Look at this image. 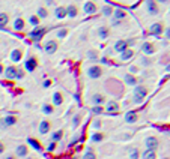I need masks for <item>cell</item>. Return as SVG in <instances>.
<instances>
[{"label":"cell","mask_w":170,"mask_h":159,"mask_svg":"<svg viewBox=\"0 0 170 159\" xmlns=\"http://www.w3.org/2000/svg\"><path fill=\"white\" fill-rule=\"evenodd\" d=\"M146 95H147V90H146L144 86H134V90H132V101H134L135 104H141V102L144 101Z\"/></svg>","instance_id":"1"},{"label":"cell","mask_w":170,"mask_h":159,"mask_svg":"<svg viewBox=\"0 0 170 159\" xmlns=\"http://www.w3.org/2000/svg\"><path fill=\"white\" fill-rule=\"evenodd\" d=\"M101 75H102V69H101V66H98V65H93V66L87 68V77H89V78H92V80H96V78H99Z\"/></svg>","instance_id":"2"},{"label":"cell","mask_w":170,"mask_h":159,"mask_svg":"<svg viewBox=\"0 0 170 159\" xmlns=\"http://www.w3.org/2000/svg\"><path fill=\"white\" fill-rule=\"evenodd\" d=\"M36 68H38V60H36L35 57H29V59L24 62V69H26L27 72H33Z\"/></svg>","instance_id":"3"},{"label":"cell","mask_w":170,"mask_h":159,"mask_svg":"<svg viewBox=\"0 0 170 159\" xmlns=\"http://www.w3.org/2000/svg\"><path fill=\"white\" fill-rule=\"evenodd\" d=\"M146 9H147V12L150 14V15H156L158 12H159V9H158V6H156V2L155 0H146Z\"/></svg>","instance_id":"4"},{"label":"cell","mask_w":170,"mask_h":159,"mask_svg":"<svg viewBox=\"0 0 170 159\" xmlns=\"http://www.w3.org/2000/svg\"><path fill=\"white\" fill-rule=\"evenodd\" d=\"M45 35V29L44 27H39V26H36L32 32H30V38H33L35 41H39V39H42V36Z\"/></svg>","instance_id":"5"},{"label":"cell","mask_w":170,"mask_h":159,"mask_svg":"<svg viewBox=\"0 0 170 159\" xmlns=\"http://www.w3.org/2000/svg\"><path fill=\"white\" fill-rule=\"evenodd\" d=\"M131 42L134 44V41H123V39H119V41L114 44V51L122 53L123 50H126V48H128V45H129Z\"/></svg>","instance_id":"6"},{"label":"cell","mask_w":170,"mask_h":159,"mask_svg":"<svg viewBox=\"0 0 170 159\" xmlns=\"http://www.w3.org/2000/svg\"><path fill=\"white\" fill-rule=\"evenodd\" d=\"M83 11H84L86 15H92V14L96 12V5H95L93 2H86V3L83 5Z\"/></svg>","instance_id":"7"},{"label":"cell","mask_w":170,"mask_h":159,"mask_svg":"<svg viewBox=\"0 0 170 159\" xmlns=\"http://www.w3.org/2000/svg\"><path fill=\"white\" fill-rule=\"evenodd\" d=\"M3 75H5V78H8V80H14L15 78V75H17V68L15 66H8L6 69H3Z\"/></svg>","instance_id":"8"},{"label":"cell","mask_w":170,"mask_h":159,"mask_svg":"<svg viewBox=\"0 0 170 159\" xmlns=\"http://www.w3.org/2000/svg\"><path fill=\"white\" fill-rule=\"evenodd\" d=\"M144 146H146V149L156 150V147H158V140H156V137H147V138L144 140Z\"/></svg>","instance_id":"9"},{"label":"cell","mask_w":170,"mask_h":159,"mask_svg":"<svg viewBox=\"0 0 170 159\" xmlns=\"http://www.w3.org/2000/svg\"><path fill=\"white\" fill-rule=\"evenodd\" d=\"M44 50H45V53H48V54H54V53L57 51V42H56V41H47Z\"/></svg>","instance_id":"10"},{"label":"cell","mask_w":170,"mask_h":159,"mask_svg":"<svg viewBox=\"0 0 170 159\" xmlns=\"http://www.w3.org/2000/svg\"><path fill=\"white\" fill-rule=\"evenodd\" d=\"M50 129H51V122H48V120H42V122L39 123V134H41V135L48 134Z\"/></svg>","instance_id":"11"},{"label":"cell","mask_w":170,"mask_h":159,"mask_svg":"<svg viewBox=\"0 0 170 159\" xmlns=\"http://www.w3.org/2000/svg\"><path fill=\"white\" fill-rule=\"evenodd\" d=\"M24 26H26V21H24L21 17H17V18L14 20V23H12V27H14L17 32H21V30H24Z\"/></svg>","instance_id":"12"},{"label":"cell","mask_w":170,"mask_h":159,"mask_svg":"<svg viewBox=\"0 0 170 159\" xmlns=\"http://www.w3.org/2000/svg\"><path fill=\"white\" fill-rule=\"evenodd\" d=\"M149 33L153 35V36H159V35L162 33V24H161V23H155V24H152L150 29H149Z\"/></svg>","instance_id":"13"},{"label":"cell","mask_w":170,"mask_h":159,"mask_svg":"<svg viewBox=\"0 0 170 159\" xmlns=\"http://www.w3.org/2000/svg\"><path fill=\"white\" fill-rule=\"evenodd\" d=\"M15 155L20 156V158L27 156V155H29V147H27L26 144H20V146H17V149H15Z\"/></svg>","instance_id":"14"},{"label":"cell","mask_w":170,"mask_h":159,"mask_svg":"<svg viewBox=\"0 0 170 159\" xmlns=\"http://www.w3.org/2000/svg\"><path fill=\"white\" fill-rule=\"evenodd\" d=\"M111 17L114 18V23H119L120 20H123V18L126 17V14H125L123 9H119V8H117V9L113 11V15H111Z\"/></svg>","instance_id":"15"},{"label":"cell","mask_w":170,"mask_h":159,"mask_svg":"<svg viewBox=\"0 0 170 159\" xmlns=\"http://www.w3.org/2000/svg\"><path fill=\"white\" fill-rule=\"evenodd\" d=\"M96 33H98V38L104 41V39H107V38L110 36V29H108V27H105V26H101V27L98 29V32H96Z\"/></svg>","instance_id":"16"},{"label":"cell","mask_w":170,"mask_h":159,"mask_svg":"<svg viewBox=\"0 0 170 159\" xmlns=\"http://www.w3.org/2000/svg\"><path fill=\"white\" fill-rule=\"evenodd\" d=\"M21 59H23V51L18 50V48L12 50V53H11V60H12L14 63H18Z\"/></svg>","instance_id":"17"},{"label":"cell","mask_w":170,"mask_h":159,"mask_svg":"<svg viewBox=\"0 0 170 159\" xmlns=\"http://www.w3.org/2000/svg\"><path fill=\"white\" fill-rule=\"evenodd\" d=\"M51 99H53V105H56V107H60L63 104V95L60 92H54Z\"/></svg>","instance_id":"18"},{"label":"cell","mask_w":170,"mask_h":159,"mask_svg":"<svg viewBox=\"0 0 170 159\" xmlns=\"http://www.w3.org/2000/svg\"><path fill=\"white\" fill-rule=\"evenodd\" d=\"M141 51H143L144 54L150 56V54L155 53V48H153V45H152L150 42H143V45H141Z\"/></svg>","instance_id":"19"},{"label":"cell","mask_w":170,"mask_h":159,"mask_svg":"<svg viewBox=\"0 0 170 159\" xmlns=\"http://www.w3.org/2000/svg\"><path fill=\"white\" fill-rule=\"evenodd\" d=\"M77 14H78V9H77L75 5H69V6H66V17H69V18H75Z\"/></svg>","instance_id":"20"},{"label":"cell","mask_w":170,"mask_h":159,"mask_svg":"<svg viewBox=\"0 0 170 159\" xmlns=\"http://www.w3.org/2000/svg\"><path fill=\"white\" fill-rule=\"evenodd\" d=\"M54 15H56V18H57V20H63V18L66 17V8H63V6H59V8H56V11H54Z\"/></svg>","instance_id":"21"},{"label":"cell","mask_w":170,"mask_h":159,"mask_svg":"<svg viewBox=\"0 0 170 159\" xmlns=\"http://www.w3.org/2000/svg\"><path fill=\"white\" fill-rule=\"evenodd\" d=\"M119 111V105H117V102H114V101H108V104H107V113H113V114H116Z\"/></svg>","instance_id":"22"},{"label":"cell","mask_w":170,"mask_h":159,"mask_svg":"<svg viewBox=\"0 0 170 159\" xmlns=\"http://www.w3.org/2000/svg\"><path fill=\"white\" fill-rule=\"evenodd\" d=\"M119 54H120V60H123V62H125V60H129V59L134 56V51H132V50H129V48H126V50H123V51H122V53H119Z\"/></svg>","instance_id":"23"},{"label":"cell","mask_w":170,"mask_h":159,"mask_svg":"<svg viewBox=\"0 0 170 159\" xmlns=\"http://www.w3.org/2000/svg\"><path fill=\"white\" fill-rule=\"evenodd\" d=\"M17 123V119L14 117V116H6L5 119H3V126L5 128H8V126H14Z\"/></svg>","instance_id":"24"},{"label":"cell","mask_w":170,"mask_h":159,"mask_svg":"<svg viewBox=\"0 0 170 159\" xmlns=\"http://www.w3.org/2000/svg\"><path fill=\"white\" fill-rule=\"evenodd\" d=\"M135 120H137L135 111H128V113L125 114V122H126V123H134Z\"/></svg>","instance_id":"25"},{"label":"cell","mask_w":170,"mask_h":159,"mask_svg":"<svg viewBox=\"0 0 170 159\" xmlns=\"http://www.w3.org/2000/svg\"><path fill=\"white\" fill-rule=\"evenodd\" d=\"M8 21H9L8 14H6V12H0V29H3V27L8 24Z\"/></svg>","instance_id":"26"},{"label":"cell","mask_w":170,"mask_h":159,"mask_svg":"<svg viewBox=\"0 0 170 159\" xmlns=\"http://www.w3.org/2000/svg\"><path fill=\"white\" fill-rule=\"evenodd\" d=\"M102 102H104V96H102V95L95 93V95L92 96V104H93V105H101Z\"/></svg>","instance_id":"27"},{"label":"cell","mask_w":170,"mask_h":159,"mask_svg":"<svg viewBox=\"0 0 170 159\" xmlns=\"http://www.w3.org/2000/svg\"><path fill=\"white\" fill-rule=\"evenodd\" d=\"M141 156H143L144 159H153V158L156 156V153H155V150H152V149H146Z\"/></svg>","instance_id":"28"},{"label":"cell","mask_w":170,"mask_h":159,"mask_svg":"<svg viewBox=\"0 0 170 159\" xmlns=\"http://www.w3.org/2000/svg\"><path fill=\"white\" fill-rule=\"evenodd\" d=\"M27 144H29V146H32V149H35V150H38V152L42 149V147H41V144H39L35 138H29V140H27Z\"/></svg>","instance_id":"29"},{"label":"cell","mask_w":170,"mask_h":159,"mask_svg":"<svg viewBox=\"0 0 170 159\" xmlns=\"http://www.w3.org/2000/svg\"><path fill=\"white\" fill-rule=\"evenodd\" d=\"M125 83H126L128 86H135V84H137V80H135V77H132L131 74H126V75H125Z\"/></svg>","instance_id":"30"},{"label":"cell","mask_w":170,"mask_h":159,"mask_svg":"<svg viewBox=\"0 0 170 159\" xmlns=\"http://www.w3.org/2000/svg\"><path fill=\"white\" fill-rule=\"evenodd\" d=\"M62 138H63V131H56V132H53V134H51V140H53V141H56V143H57V141H60Z\"/></svg>","instance_id":"31"},{"label":"cell","mask_w":170,"mask_h":159,"mask_svg":"<svg viewBox=\"0 0 170 159\" xmlns=\"http://www.w3.org/2000/svg\"><path fill=\"white\" fill-rule=\"evenodd\" d=\"M39 20H41V18H39L38 15H30V17H29V23H30L33 27L39 26Z\"/></svg>","instance_id":"32"},{"label":"cell","mask_w":170,"mask_h":159,"mask_svg":"<svg viewBox=\"0 0 170 159\" xmlns=\"http://www.w3.org/2000/svg\"><path fill=\"white\" fill-rule=\"evenodd\" d=\"M53 111H54L53 105H50V104H44L42 105V113L44 114H53Z\"/></svg>","instance_id":"33"},{"label":"cell","mask_w":170,"mask_h":159,"mask_svg":"<svg viewBox=\"0 0 170 159\" xmlns=\"http://www.w3.org/2000/svg\"><path fill=\"white\" fill-rule=\"evenodd\" d=\"M104 140V135L101 134V132H95L93 135H92V141L93 143H101Z\"/></svg>","instance_id":"34"},{"label":"cell","mask_w":170,"mask_h":159,"mask_svg":"<svg viewBox=\"0 0 170 159\" xmlns=\"http://www.w3.org/2000/svg\"><path fill=\"white\" fill-rule=\"evenodd\" d=\"M36 15H38L39 18H47V17H48V11H47L45 8H39L38 12H36Z\"/></svg>","instance_id":"35"},{"label":"cell","mask_w":170,"mask_h":159,"mask_svg":"<svg viewBox=\"0 0 170 159\" xmlns=\"http://www.w3.org/2000/svg\"><path fill=\"white\" fill-rule=\"evenodd\" d=\"M66 36H68V29L63 27V29L57 30V38H59V39H65Z\"/></svg>","instance_id":"36"},{"label":"cell","mask_w":170,"mask_h":159,"mask_svg":"<svg viewBox=\"0 0 170 159\" xmlns=\"http://www.w3.org/2000/svg\"><path fill=\"white\" fill-rule=\"evenodd\" d=\"M102 14H104L105 17H111V15H113V8H111V6H104V8H102Z\"/></svg>","instance_id":"37"},{"label":"cell","mask_w":170,"mask_h":159,"mask_svg":"<svg viewBox=\"0 0 170 159\" xmlns=\"http://www.w3.org/2000/svg\"><path fill=\"white\" fill-rule=\"evenodd\" d=\"M80 120H81V117H80V114H77V116H74V119H72V126H74V128H77V126L80 125Z\"/></svg>","instance_id":"38"},{"label":"cell","mask_w":170,"mask_h":159,"mask_svg":"<svg viewBox=\"0 0 170 159\" xmlns=\"http://www.w3.org/2000/svg\"><path fill=\"white\" fill-rule=\"evenodd\" d=\"M87 57H89V59L96 60V59H98V54L95 53V50H90V51H87Z\"/></svg>","instance_id":"39"},{"label":"cell","mask_w":170,"mask_h":159,"mask_svg":"<svg viewBox=\"0 0 170 159\" xmlns=\"http://www.w3.org/2000/svg\"><path fill=\"white\" fill-rule=\"evenodd\" d=\"M92 111H93L95 114H101V113H104V110H102V107H101V105H95Z\"/></svg>","instance_id":"40"},{"label":"cell","mask_w":170,"mask_h":159,"mask_svg":"<svg viewBox=\"0 0 170 159\" xmlns=\"http://www.w3.org/2000/svg\"><path fill=\"white\" fill-rule=\"evenodd\" d=\"M140 63H141L143 66H149V65H150V62H149V59H147V57H141Z\"/></svg>","instance_id":"41"},{"label":"cell","mask_w":170,"mask_h":159,"mask_svg":"<svg viewBox=\"0 0 170 159\" xmlns=\"http://www.w3.org/2000/svg\"><path fill=\"white\" fill-rule=\"evenodd\" d=\"M23 77H24V72H23L21 69H17V75H15V78H17V80H21Z\"/></svg>","instance_id":"42"},{"label":"cell","mask_w":170,"mask_h":159,"mask_svg":"<svg viewBox=\"0 0 170 159\" xmlns=\"http://www.w3.org/2000/svg\"><path fill=\"white\" fill-rule=\"evenodd\" d=\"M47 149H48V152H53V150L56 149V141H53V140H51V143L48 144V147H47Z\"/></svg>","instance_id":"43"},{"label":"cell","mask_w":170,"mask_h":159,"mask_svg":"<svg viewBox=\"0 0 170 159\" xmlns=\"http://www.w3.org/2000/svg\"><path fill=\"white\" fill-rule=\"evenodd\" d=\"M50 86H51V80H45V81L42 83V87H44V89H48Z\"/></svg>","instance_id":"44"},{"label":"cell","mask_w":170,"mask_h":159,"mask_svg":"<svg viewBox=\"0 0 170 159\" xmlns=\"http://www.w3.org/2000/svg\"><path fill=\"white\" fill-rule=\"evenodd\" d=\"M84 158H95V153H93L92 150H87V152L84 153Z\"/></svg>","instance_id":"45"},{"label":"cell","mask_w":170,"mask_h":159,"mask_svg":"<svg viewBox=\"0 0 170 159\" xmlns=\"http://www.w3.org/2000/svg\"><path fill=\"white\" fill-rule=\"evenodd\" d=\"M92 126H93V128H95V129H99V128H101V120H95V122H93V125H92Z\"/></svg>","instance_id":"46"},{"label":"cell","mask_w":170,"mask_h":159,"mask_svg":"<svg viewBox=\"0 0 170 159\" xmlns=\"http://www.w3.org/2000/svg\"><path fill=\"white\" fill-rule=\"evenodd\" d=\"M129 72L131 74H137L138 72V68L137 66H129Z\"/></svg>","instance_id":"47"},{"label":"cell","mask_w":170,"mask_h":159,"mask_svg":"<svg viewBox=\"0 0 170 159\" xmlns=\"http://www.w3.org/2000/svg\"><path fill=\"white\" fill-rule=\"evenodd\" d=\"M3 152H5V144L0 141V155H3Z\"/></svg>","instance_id":"48"},{"label":"cell","mask_w":170,"mask_h":159,"mask_svg":"<svg viewBox=\"0 0 170 159\" xmlns=\"http://www.w3.org/2000/svg\"><path fill=\"white\" fill-rule=\"evenodd\" d=\"M129 156H131V158H137V156H138V152H137V150H132Z\"/></svg>","instance_id":"49"},{"label":"cell","mask_w":170,"mask_h":159,"mask_svg":"<svg viewBox=\"0 0 170 159\" xmlns=\"http://www.w3.org/2000/svg\"><path fill=\"white\" fill-rule=\"evenodd\" d=\"M165 36H167V38H168V39H170V27H168V29H167V30H165Z\"/></svg>","instance_id":"50"},{"label":"cell","mask_w":170,"mask_h":159,"mask_svg":"<svg viewBox=\"0 0 170 159\" xmlns=\"http://www.w3.org/2000/svg\"><path fill=\"white\" fill-rule=\"evenodd\" d=\"M2 74H3V65L0 63V75H2Z\"/></svg>","instance_id":"51"},{"label":"cell","mask_w":170,"mask_h":159,"mask_svg":"<svg viewBox=\"0 0 170 159\" xmlns=\"http://www.w3.org/2000/svg\"><path fill=\"white\" fill-rule=\"evenodd\" d=\"M155 2H156V3H165L167 0H155Z\"/></svg>","instance_id":"52"},{"label":"cell","mask_w":170,"mask_h":159,"mask_svg":"<svg viewBox=\"0 0 170 159\" xmlns=\"http://www.w3.org/2000/svg\"><path fill=\"white\" fill-rule=\"evenodd\" d=\"M168 15H170V11H168Z\"/></svg>","instance_id":"53"}]
</instances>
